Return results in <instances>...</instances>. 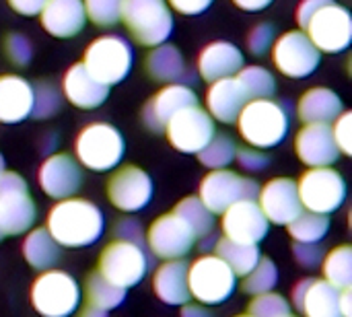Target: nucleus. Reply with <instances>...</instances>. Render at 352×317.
<instances>
[{"instance_id":"obj_1","label":"nucleus","mask_w":352,"mask_h":317,"mask_svg":"<svg viewBox=\"0 0 352 317\" xmlns=\"http://www.w3.org/2000/svg\"><path fill=\"white\" fill-rule=\"evenodd\" d=\"M45 229L60 248H89L105 231V217L97 204L85 198L58 200L47 212Z\"/></svg>"},{"instance_id":"obj_2","label":"nucleus","mask_w":352,"mask_h":317,"mask_svg":"<svg viewBox=\"0 0 352 317\" xmlns=\"http://www.w3.org/2000/svg\"><path fill=\"white\" fill-rule=\"evenodd\" d=\"M289 111L285 103L274 99H252L237 118L241 138L260 151L278 146L289 134Z\"/></svg>"},{"instance_id":"obj_3","label":"nucleus","mask_w":352,"mask_h":317,"mask_svg":"<svg viewBox=\"0 0 352 317\" xmlns=\"http://www.w3.org/2000/svg\"><path fill=\"white\" fill-rule=\"evenodd\" d=\"M74 153L78 165L105 173L120 165L126 153V142L116 126L107 122H93L78 132Z\"/></svg>"},{"instance_id":"obj_4","label":"nucleus","mask_w":352,"mask_h":317,"mask_svg":"<svg viewBox=\"0 0 352 317\" xmlns=\"http://www.w3.org/2000/svg\"><path fill=\"white\" fill-rule=\"evenodd\" d=\"M132 39L144 47L161 45L173 31V14L167 0H122V14Z\"/></svg>"},{"instance_id":"obj_5","label":"nucleus","mask_w":352,"mask_h":317,"mask_svg":"<svg viewBox=\"0 0 352 317\" xmlns=\"http://www.w3.org/2000/svg\"><path fill=\"white\" fill-rule=\"evenodd\" d=\"M80 303V287L64 270H43L31 287V305L41 317H70Z\"/></svg>"},{"instance_id":"obj_6","label":"nucleus","mask_w":352,"mask_h":317,"mask_svg":"<svg viewBox=\"0 0 352 317\" xmlns=\"http://www.w3.org/2000/svg\"><path fill=\"white\" fill-rule=\"evenodd\" d=\"M132 45L116 33L101 35L89 43L82 56V66L103 85L122 83L132 68Z\"/></svg>"},{"instance_id":"obj_7","label":"nucleus","mask_w":352,"mask_h":317,"mask_svg":"<svg viewBox=\"0 0 352 317\" xmlns=\"http://www.w3.org/2000/svg\"><path fill=\"white\" fill-rule=\"evenodd\" d=\"M237 287V276L214 254H204L188 266V289L200 305L225 303Z\"/></svg>"},{"instance_id":"obj_8","label":"nucleus","mask_w":352,"mask_h":317,"mask_svg":"<svg viewBox=\"0 0 352 317\" xmlns=\"http://www.w3.org/2000/svg\"><path fill=\"white\" fill-rule=\"evenodd\" d=\"M37 208L29 194L27 182L16 171L0 173V231L21 235L35 225Z\"/></svg>"},{"instance_id":"obj_9","label":"nucleus","mask_w":352,"mask_h":317,"mask_svg":"<svg viewBox=\"0 0 352 317\" xmlns=\"http://www.w3.org/2000/svg\"><path fill=\"white\" fill-rule=\"evenodd\" d=\"M297 192L305 210L332 215L346 200V182L332 167H309L297 182Z\"/></svg>"},{"instance_id":"obj_10","label":"nucleus","mask_w":352,"mask_h":317,"mask_svg":"<svg viewBox=\"0 0 352 317\" xmlns=\"http://www.w3.org/2000/svg\"><path fill=\"white\" fill-rule=\"evenodd\" d=\"M148 256L142 245L113 239L101 250L97 272L118 287H136L148 272Z\"/></svg>"},{"instance_id":"obj_11","label":"nucleus","mask_w":352,"mask_h":317,"mask_svg":"<svg viewBox=\"0 0 352 317\" xmlns=\"http://www.w3.org/2000/svg\"><path fill=\"white\" fill-rule=\"evenodd\" d=\"M258 192L260 186L252 177L239 175L231 169H214L200 182L198 198L212 215H223L239 200H256Z\"/></svg>"},{"instance_id":"obj_12","label":"nucleus","mask_w":352,"mask_h":317,"mask_svg":"<svg viewBox=\"0 0 352 317\" xmlns=\"http://www.w3.org/2000/svg\"><path fill=\"white\" fill-rule=\"evenodd\" d=\"M305 35L326 54L344 52L352 41V17L346 6L328 0L305 25Z\"/></svg>"},{"instance_id":"obj_13","label":"nucleus","mask_w":352,"mask_h":317,"mask_svg":"<svg viewBox=\"0 0 352 317\" xmlns=\"http://www.w3.org/2000/svg\"><path fill=\"white\" fill-rule=\"evenodd\" d=\"M163 132L167 134L169 144L186 155H198L217 134L214 120L206 109L200 107V103L184 107L175 116H171Z\"/></svg>"},{"instance_id":"obj_14","label":"nucleus","mask_w":352,"mask_h":317,"mask_svg":"<svg viewBox=\"0 0 352 317\" xmlns=\"http://www.w3.org/2000/svg\"><path fill=\"white\" fill-rule=\"evenodd\" d=\"M144 241L151 254H155V258L167 262L184 260L194 250L198 237L184 219H179L175 212H167L151 223Z\"/></svg>"},{"instance_id":"obj_15","label":"nucleus","mask_w":352,"mask_h":317,"mask_svg":"<svg viewBox=\"0 0 352 317\" xmlns=\"http://www.w3.org/2000/svg\"><path fill=\"white\" fill-rule=\"evenodd\" d=\"M274 66L289 78H305L316 72L322 52L311 43L305 31H287L272 43Z\"/></svg>"},{"instance_id":"obj_16","label":"nucleus","mask_w":352,"mask_h":317,"mask_svg":"<svg viewBox=\"0 0 352 317\" xmlns=\"http://www.w3.org/2000/svg\"><path fill=\"white\" fill-rule=\"evenodd\" d=\"M153 190L151 175L136 165H124L107 179V198L122 212L142 210L151 202Z\"/></svg>"},{"instance_id":"obj_17","label":"nucleus","mask_w":352,"mask_h":317,"mask_svg":"<svg viewBox=\"0 0 352 317\" xmlns=\"http://www.w3.org/2000/svg\"><path fill=\"white\" fill-rule=\"evenodd\" d=\"M221 227L223 237L237 243L258 245L268 235L270 223L256 200H239L223 212Z\"/></svg>"},{"instance_id":"obj_18","label":"nucleus","mask_w":352,"mask_h":317,"mask_svg":"<svg viewBox=\"0 0 352 317\" xmlns=\"http://www.w3.org/2000/svg\"><path fill=\"white\" fill-rule=\"evenodd\" d=\"M39 188L54 200H66L72 198L82 184V169L76 159H72L68 153H56L50 155L37 173Z\"/></svg>"},{"instance_id":"obj_19","label":"nucleus","mask_w":352,"mask_h":317,"mask_svg":"<svg viewBox=\"0 0 352 317\" xmlns=\"http://www.w3.org/2000/svg\"><path fill=\"white\" fill-rule=\"evenodd\" d=\"M258 206L272 225L287 227L301 210L297 182L291 177H274L258 192Z\"/></svg>"},{"instance_id":"obj_20","label":"nucleus","mask_w":352,"mask_h":317,"mask_svg":"<svg viewBox=\"0 0 352 317\" xmlns=\"http://www.w3.org/2000/svg\"><path fill=\"white\" fill-rule=\"evenodd\" d=\"M192 105H198V95L188 85H167L159 93H155L142 107V124L148 132L159 134L165 130V124L171 120V116Z\"/></svg>"},{"instance_id":"obj_21","label":"nucleus","mask_w":352,"mask_h":317,"mask_svg":"<svg viewBox=\"0 0 352 317\" xmlns=\"http://www.w3.org/2000/svg\"><path fill=\"white\" fill-rule=\"evenodd\" d=\"M295 153L307 167H332L340 159L328 124H305L295 136Z\"/></svg>"},{"instance_id":"obj_22","label":"nucleus","mask_w":352,"mask_h":317,"mask_svg":"<svg viewBox=\"0 0 352 317\" xmlns=\"http://www.w3.org/2000/svg\"><path fill=\"white\" fill-rule=\"evenodd\" d=\"M293 305L303 317H342L340 289L324 278H303L293 289Z\"/></svg>"},{"instance_id":"obj_23","label":"nucleus","mask_w":352,"mask_h":317,"mask_svg":"<svg viewBox=\"0 0 352 317\" xmlns=\"http://www.w3.org/2000/svg\"><path fill=\"white\" fill-rule=\"evenodd\" d=\"M64 97L76 107V109H97L99 105L105 103L109 95V87L99 83L85 66L82 62L72 64L62 80Z\"/></svg>"},{"instance_id":"obj_24","label":"nucleus","mask_w":352,"mask_h":317,"mask_svg":"<svg viewBox=\"0 0 352 317\" xmlns=\"http://www.w3.org/2000/svg\"><path fill=\"white\" fill-rule=\"evenodd\" d=\"M41 27L60 39L78 35L87 25L82 0H47L39 12Z\"/></svg>"},{"instance_id":"obj_25","label":"nucleus","mask_w":352,"mask_h":317,"mask_svg":"<svg viewBox=\"0 0 352 317\" xmlns=\"http://www.w3.org/2000/svg\"><path fill=\"white\" fill-rule=\"evenodd\" d=\"M243 68V54L231 41H212L198 56V72L206 83L231 78Z\"/></svg>"},{"instance_id":"obj_26","label":"nucleus","mask_w":352,"mask_h":317,"mask_svg":"<svg viewBox=\"0 0 352 317\" xmlns=\"http://www.w3.org/2000/svg\"><path fill=\"white\" fill-rule=\"evenodd\" d=\"M248 101L250 99L235 76L221 78L217 83H210V89L206 93V111L212 120H219L223 124H235Z\"/></svg>"},{"instance_id":"obj_27","label":"nucleus","mask_w":352,"mask_h":317,"mask_svg":"<svg viewBox=\"0 0 352 317\" xmlns=\"http://www.w3.org/2000/svg\"><path fill=\"white\" fill-rule=\"evenodd\" d=\"M144 68L148 76L157 83H167V85H192L194 83V72L186 66L182 52L171 45V43H161L155 45L153 52L144 60Z\"/></svg>"},{"instance_id":"obj_28","label":"nucleus","mask_w":352,"mask_h":317,"mask_svg":"<svg viewBox=\"0 0 352 317\" xmlns=\"http://www.w3.org/2000/svg\"><path fill=\"white\" fill-rule=\"evenodd\" d=\"M33 111V85L16 74L0 76V122L19 124Z\"/></svg>"},{"instance_id":"obj_29","label":"nucleus","mask_w":352,"mask_h":317,"mask_svg":"<svg viewBox=\"0 0 352 317\" xmlns=\"http://www.w3.org/2000/svg\"><path fill=\"white\" fill-rule=\"evenodd\" d=\"M155 295L165 305H186L190 303L188 289V264L184 260H167L163 262L153 276Z\"/></svg>"},{"instance_id":"obj_30","label":"nucleus","mask_w":352,"mask_h":317,"mask_svg":"<svg viewBox=\"0 0 352 317\" xmlns=\"http://www.w3.org/2000/svg\"><path fill=\"white\" fill-rule=\"evenodd\" d=\"M344 111L342 99L328 87H314L305 91L299 99L297 113L303 124H328Z\"/></svg>"},{"instance_id":"obj_31","label":"nucleus","mask_w":352,"mask_h":317,"mask_svg":"<svg viewBox=\"0 0 352 317\" xmlns=\"http://www.w3.org/2000/svg\"><path fill=\"white\" fill-rule=\"evenodd\" d=\"M23 256L31 268L37 272L50 270L60 260V245L54 241L50 231L45 227H37L29 231V235L23 241Z\"/></svg>"},{"instance_id":"obj_32","label":"nucleus","mask_w":352,"mask_h":317,"mask_svg":"<svg viewBox=\"0 0 352 317\" xmlns=\"http://www.w3.org/2000/svg\"><path fill=\"white\" fill-rule=\"evenodd\" d=\"M214 256H219L237 278H243L262 258L258 245L237 243L227 237H219L214 243Z\"/></svg>"},{"instance_id":"obj_33","label":"nucleus","mask_w":352,"mask_h":317,"mask_svg":"<svg viewBox=\"0 0 352 317\" xmlns=\"http://www.w3.org/2000/svg\"><path fill=\"white\" fill-rule=\"evenodd\" d=\"M85 297L87 303L103 309V311H111L116 307H120L126 301V289L113 285L111 281H107L105 276H101L97 270L89 272L85 278Z\"/></svg>"},{"instance_id":"obj_34","label":"nucleus","mask_w":352,"mask_h":317,"mask_svg":"<svg viewBox=\"0 0 352 317\" xmlns=\"http://www.w3.org/2000/svg\"><path fill=\"white\" fill-rule=\"evenodd\" d=\"M287 231L297 243H320L330 231V217L311 210H301L287 225Z\"/></svg>"},{"instance_id":"obj_35","label":"nucleus","mask_w":352,"mask_h":317,"mask_svg":"<svg viewBox=\"0 0 352 317\" xmlns=\"http://www.w3.org/2000/svg\"><path fill=\"white\" fill-rule=\"evenodd\" d=\"M324 281L336 289L352 287V248L338 245L330 254L324 256Z\"/></svg>"},{"instance_id":"obj_36","label":"nucleus","mask_w":352,"mask_h":317,"mask_svg":"<svg viewBox=\"0 0 352 317\" xmlns=\"http://www.w3.org/2000/svg\"><path fill=\"white\" fill-rule=\"evenodd\" d=\"M173 212L188 223V227L194 231V235L198 239L210 235L212 229H214V215L200 202L198 196L184 198L182 202H177V206L173 208Z\"/></svg>"},{"instance_id":"obj_37","label":"nucleus","mask_w":352,"mask_h":317,"mask_svg":"<svg viewBox=\"0 0 352 317\" xmlns=\"http://www.w3.org/2000/svg\"><path fill=\"white\" fill-rule=\"evenodd\" d=\"M235 78L239 80V85L245 91L250 101L252 99H272V95L276 91V80H274L272 72L262 66L241 68L235 74Z\"/></svg>"},{"instance_id":"obj_38","label":"nucleus","mask_w":352,"mask_h":317,"mask_svg":"<svg viewBox=\"0 0 352 317\" xmlns=\"http://www.w3.org/2000/svg\"><path fill=\"white\" fill-rule=\"evenodd\" d=\"M235 153H237L235 140L227 132H221V134H214L210 142L198 153V161L210 171L227 169V165L235 161Z\"/></svg>"},{"instance_id":"obj_39","label":"nucleus","mask_w":352,"mask_h":317,"mask_svg":"<svg viewBox=\"0 0 352 317\" xmlns=\"http://www.w3.org/2000/svg\"><path fill=\"white\" fill-rule=\"evenodd\" d=\"M276 283H278V268H276V264L270 258H260L258 264L243 276L241 289H243V293L256 297V295L274 291Z\"/></svg>"},{"instance_id":"obj_40","label":"nucleus","mask_w":352,"mask_h":317,"mask_svg":"<svg viewBox=\"0 0 352 317\" xmlns=\"http://www.w3.org/2000/svg\"><path fill=\"white\" fill-rule=\"evenodd\" d=\"M60 107H62V97L52 83L41 80L33 87V111H31L33 118L47 120V118L56 116L60 111Z\"/></svg>"},{"instance_id":"obj_41","label":"nucleus","mask_w":352,"mask_h":317,"mask_svg":"<svg viewBox=\"0 0 352 317\" xmlns=\"http://www.w3.org/2000/svg\"><path fill=\"white\" fill-rule=\"evenodd\" d=\"M248 314L252 317H283L291 314V303L278 295V293H262L256 295L248 307Z\"/></svg>"},{"instance_id":"obj_42","label":"nucleus","mask_w":352,"mask_h":317,"mask_svg":"<svg viewBox=\"0 0 352 317\" xmlns=\"http://www.w3.org/2000/svg\"><path fill=\"white\" fill-rule=\"evenodd\" d=\"M87 19L97 27H111L120 21L122 0H82Z\"/></svg>"},{"instance_id":"obj_43","label":"nucleus","mask_w":352,"mask_h":317,"mask_svg":"<svg viewBox=\"0 0 352 317\" xmlns=\"http://www.w3.org/2000/svg\"><path fill=\"white\" fill-rule=\"evenodd\" d=\"M4 54L10 60V64L23 68L29 66L31 58H33V47L27 35L23 33H8L4 39Z\"/></svg>"},{"instance_id":"obj_44","label":"nucleus","mask_w":352,"mask_h":317,"mask_svg":"<svg viewBox=\"0 0 352 317\" xmlns=\"http://www.w3.org/2000/svg\"><path fill=\"white\" fill-rule=\"evenodd\" d=\"M332 128V136H334V142L340 151V155L344 157H351L352 155V113L351 111H342L334 122Z\"/></svg>"},{"instance_id":"obj_45","label":"nucleus","mask_w":352,"mask_h":317,"mask_svg":"<svg viewBox=\"0 0 352 317\" xmlns=\"http://www.w3.org/2000/svg\"><path fill=\"white\" fill-rule=\"evenodd\" d=\"M274 43V25L272 23H260L256 25L248 35V50L254 56H264Z\"/></svg>"},{"instance_id":"obj_46","label":"nucleus","mask_w":352,"mask_h":317,"mask_svg":"<svg viewBox=\"0 0 352 317\" xmlns=\"http://www.w3.org/2000/svg\"><path fill=\"white\" fill-rule=\"evenodd\" d=\"M235 161L239 163V167L248 173H258L262 169H266L270 165V157L260 151V149H254V146H243V149H237L235 153Z\"/></svg>"},{"instance_id":"obj_47","label":"nucleus","mask_w":352,"mask_h":317,"mask_svg":"<svg viewBox=\"0 0 352 317\" xmlns=\"http://www.w3.org/2000/svg\"><path fill=\"white\" fill-rule=\"evenodd\" d=\"M293 256H295V262L303 268H316L322 264L324 260V250L320 243H293Z\"/></svg>"},{"instance_id":"obj_48","label":"nucleus","mask_w":352,"mask_h":317,"mask_svg":"<svg viewBox=\"0 0 352 317\" xmlns=\"http://www.w3.org/2000/svg\"><path fill=\"white\" fill-rule=\"evenodd\" d=\"M113 237L120 241H130V243H144V233L138 221L134 219H122L113 225Z\"/></svg>"},{"instance_id":"obj_49","label":"nucleus","mask_w":352,"mask_h":317,"mask_svg":"<svg viewBox=\"0 0 352 317\" xmlns=\"http://www.w3.org/2000/svg\"><path fill=\"white\" fill-rule=\"evenodd\" d=\"M167 4L182 14H200L212 4V0H167Z\"/></svg>"},{"instance_id":"obj_50","label":"nucleus","mask_w":352,"mask_h":317,"mask_svg":"<svg viewBox=\"0 0 352 317\" xmlns=\"http://www.w3.org/2000/svg\"><path fill=\"white\" fill-rule=\"evenodd\" d=\"M328 0H303L297 8V25L301 27V31L305 29V25L309 23V19L326 4Z\"/></svg>"},{"instance_id":"obj_51","label":"nucleus","mask_w":352,"mask_h":317,"mask_svg":"<svg viewBox=\"0 0 352 317\" xmlns=\"http://www.w3.org/2000/svg\"><path fill=\"white\" fill-rule=\"evenodd\" d=\"M45 2L47 0H8L10 8L14 12L23 14V17H35V14H39Z\"/></svg>"},{"instance_id":"obj_52","label":"nucleus","mask_w":352,"mask_h":317,"mask_svg":"<svg viewBox=\"0 0 352 317\" xmlns=\"http://www.w3.org/2000/svg\"><path fill=\"white\" fill-rule=\"evenodd\" d=\"M233 2L245 12H258V10L268 8L274 0H233Z\"/></svg>"},{"instance_id":"obj_53","label":"nucleus","mask_w":352,"mask_h":317,"mask_svg":"<svg viewBox=\"0 0 352 317\" xmlns=\"http://www.w3.org/2000/svg\"><path fill=\"white\" fill-rule=\"evenodd\" d=\"M182 317H212V314L204 307V305H200V303H186V305H182Z\"/></svg>"},{"instance_id":"obj_54","label":"nucleus","mask_w":352,"mask_h":317,"mask_svg":"<svg viewBox=\"0 0 352 317\" xmlns=\"http://www.w3.org/2000/svg\"><path fill=\"white\" fill-rule=\"evenodd\" d=\"M340 314L342 317H352V287L340 289Z\"/></svg>"},{"instance_id":"obj_55","label":"nucleus","mask_w":352,"mask_h":317,"mask_svg":"<svg viewBox=\"0 0 352 317\" xmlns=\"http://www.w3.org/2000/svg\"><path fill=\"white\" fill-rule=\"evenodd\" d=\"M76 317H107V311H103V309L87 303L85 307H80V311L76 314Z\"/></svg>"},{"instance_id":"obj_56","label":"nucleus","mask_w":352,"mask_h":317,"mask_svg":"<svg viewBox=\"0 0 352 317\" xmlns=\"http://www.w3.org/2000/svg\"><path fill=\"white\" fill-rule=\"evenodd\" d=\"M4 171V159H2V155H0V173Z\"/></svg>"},{"instance_id":"obj_57","label":"nucleus","mask_w":352,"mask_h":317,"mask_svg":"<svg viewBox=\"0 0 352 317\" xmlns=\"http://www.w3.org/2000/svg\"><path fill=\"white\" fill-rule=\"evenodd\" d=\"M2 239H4V233H2V231H0V241H2Z\"/></svg>"},{"instance_id":"obj_58","label":"nucleus","mask_w":352,"mask_h":317,"mask_svg":"<svg viewBox=\"0 0 352 317\" xmlns=\"http://www.w3.org/2000/svg\"><path fill=\"white\" fill-rule=\"evenodd\" d=\"M283 317H297V316H293V314H289V316H283Z\"/></svg>"},{"instance_id":"obj_59","label":"nucleus","mask_w":352,"mask_h":317,"mask_svg":"<svg viewBox=\"0 0 352 317\" xmlns=\"http://www.w3.org/2000/svg\"><path fill=\"white\" fill-rule=\"evenodd\" d=\"M237 317H252L250 314H245V316H237Z\"/></svg>"}]
</instances>
